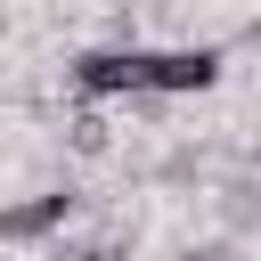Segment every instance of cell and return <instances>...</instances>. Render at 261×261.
Returning a JSON list of instances; mask_svg holds the SVG:
<instances>
[{
  "instance_id": "1",
  "label": "cell",
  "mask_w": 261,
  "mask_h": 261,
  "mask_svg": "<svg viewBox=\"0 0 261 261\" xmlns=\"http://www.w3.org/2000/svg\"><path fill=\"white\" fill-rule=\"evenodd\" d=\"M220 49L212 41H196V49H147V98H196V90H212L220 82Z\"/></svg>"
},
{
  "instance_id": "2",
  "label": "cell",
  "mask_w": 261,
  "mask_h": 261,
  "mask_svg": "<svg viewBox=\"0 0 261 261\" xmlns=\"http://www.w3.org/2000/svg\"><path fill=\"white\" fill-rule=\"evenodd\" d=\"M73 90L82 98H147V49H90L73 57Z\"/></svg>"
},
{
  "instance_id": "3",
  "label": "cell",
  "mask_w": 261,
  "mask_h": 261,
  "mask_svg": "<svg viewBox=\"0 0 261 261\" xmlns=\"http://www.w3.org/2000/svg\"><path fill=\"white\" fill-rule=\"evenodd\" d=\"M73 188H41V196H24V204H0V245H41V237H57L65 220H73Z\"/></svg>"
},
{
  "instance_id": "4",
  "label": "cell",
  "mask_w": 261,
  "mask_h": 261,
  "mask_svg": "<svg viewBox=\"0 0 261 261\" xmlns=\"http://www.w3.org/2000/svg\"><path fill=\"white\" fill-rule=\"evenodd\" d=\"M57 261H122V245H106V237H82V245H57Z\"/></svg>"
},
{
  "instance_id": "5",
  "label": "cell",
  "mask_w": 261,
  "mask_h": 261,
  "mask_svg": "<svg viewBox=\"0 0 261 261\" xmlns=\"http://www.w3.org/2000/svg\"><path fill=\"white\" fill-rule=\"evenodd\" d=\"M73 147H82V155H106V122H98V114H73Z\"/></svg>"
},
{
  "instance_id": "6",
  "label": "cell",
  "mask_w": 261,
  "mask_h": 261,
  "mask_svg": "<svg viewBox=\"0 0 261 261\" xmlns=\"http://www.w3.org/2000/svg\"><path fill=\"white\" fill-rule=\"evenodd\" d=\"M179 261H245L237 245H196V253H179Z\"/></svg>"
}]
</instances>
